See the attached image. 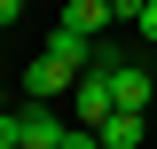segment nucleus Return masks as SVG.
Here are the masks:
<instances>
[{
	"mask_svg": "<svg viewBox=\"0 0 157 149\" xmlns=\"http://www.w3.org/2000/svg\"><path fill=\"white\" fill-rule=\"evenodd\" d=\"M71 86H78V71L63 55H32L24 63V94H32V102H71Z\"/></svg>",
	"mask_w": 157,
	"mask_h": 149,
	"instance_id": "nucleus-2",
	"label": "nucleus"
},
{
	"mask_svg": "<svg viewBox=\"0 0 157 149\" xmlns=\"http://www.w3.org/2000/svg\"><path fill=\"white\" fill-rule=\"evenodd\" d=\"M94 63L110 71V102H118V110H149V102H157V71H149V63H118L110 47H102Z\"/></svg>",
	"mask_w": 157,
	"mask_h": 149,
	"instance_id": "nucleus-1",
	"label": "nucleus"
},
{
	"mask_svg": "<svg viewBox=\"0 0 157 149\" xmlns=\"http://www.w3.org/2000/svg\"><path fill=\"white\" fill-rule=\"evenodd\" d=\"M63 24L86 32V39H102V32L118 24V8H110V0H63Z\"/></svg>",
	"mask_w": 157,
	"mask_h": 149,
	"instance_id": "nucleus-5",
	"label": "nucleus"
},
{
	"mask_svg": "<svg viewBox=\"0 0 157 149\" xmlns=\"http://www.w3.org/2000/svg\"><path fill=\"white\" fill-rule=\"evenodd\" d=\"M0 110H8V86H0Z\"/></svg>",
	"mask_w": 157,
	"mask_h": 149,
	"instance_id": "nucleus-9",
	"label": "nucleus"
},
{
	"mask_svg": "<svg viewBox=\"0 0 157 149\" xmlns=\"http://www.w3.org/2000/svg\"><path fill=\"white\" fill-rule=\"evenodd\" d=\"M94 133H102V149H141V141H149V118H141V110H110Z\"/></svg>",
	"mask_w": 157,
	"mask_h": 149,
	"instance_id": "nucleus-4",
	"label": "nucleus"
},
{
	"mask_svg": "<svg viewBox=\"0 0 157 149\" xmlns=\"http://www.w3.org/2000/svg\"><path fill=\"white\" fill-rule=\"evenodd\" d=\"M134 32H141V39L157 47V0H141V16H134Z\"/></svg>",
	"mask_w": 157,
	"mask_h": 149,
	"instance_id": "nucleus-7",
	"label": "nucleus"
},
{
	"mask_svg": "<svg viewBox=\"0 0 157 149\" xmlns=\"http://www.w3.org/2000/svg\"><path fill=\"white\" fill-rule=\"evenodd\" d=\"M110 110H118V102H110V71H102V63H94V71H78V86H71V118H78V126H102Z\"/></svg>",
	"mask_w": 157,
	"mask_h": 149,
	"instance_id": "nucleus-3",
	"label": "nucleus"
},
{
	"mask_svg": "<svg viewBox=\"0 0 157 149\" xmlns=\"http://www.w3.org/2000/svg\"><path fill=\"white\" fill-rule=\"evenodd\" d=\"M24 16V0H0V32H8V24H16Z\"/></svg>",
	"mask_w": 157,
	"mask_h": 149,
	"instance_id": "nucleus-8",
	"label": "nucleus"
},
{
	"mask_svg": "<svg viewBox=\"0 0 157 149\" xmlns=\"http://www.w3.org/2000/svg\"><path fill=\"white\" fill-rule=\"evenodd\" d=\"M0 149H24V126H16V110H0Z\"/></svg>",
	"mask_w": 157,
	"mask_h": 149,
	"instance_id": "nucleus-6",
	"label": "nucleus"
}]
</instances>
